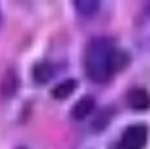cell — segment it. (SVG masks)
<instances>
[{"label": "cell", "instance_id": "6da1fadb", "mask_svg": "<svg viewBox=\"0 0 150 149\" xmlns=\"http://www.w3.org/2000/svg\"><path fill=\"white\" fill-rule=\"evenodd\" d=\"M128 54L111 40L96 38L87 46L84 58L88 77L96 83L107 82L128 64Z\"/></svg>", "mask_w": 150, "mask_h": 149}, {"label": "cell", "instance_id": "7a4b0ae2", "mask_svg": "<svg viewBox=\"0 0 150 149\" xmlns=\"http://www.w3.org/2000/svg\"><path fill=\"white\" fill-rule=\"evenodd\" d=\"M148 139V129L143 124L131 125L125 130L120 140L122 149H143Z\"/></svg>", "mask_w": 150, "mask_h": 149}, {"label": "cell", "instance_id": "3957f363", "mask_svg": "<svg viewBox=\"0 0 150 149\" xmlns=\"http://www.w3.org/2000/svg\"><path fill=\"white\" fill-rule=\"evenodd\" d=\"M128 103L133 109L146 110L150 107V94L142 88L133 89L128 95Z\"/></svg>", "mask_w": 150, "mask_h": 149}, {"label": "cell", "instance_id": "277c9868", "mask_svg": "<svg viewBox=\"0 0 150 149\" xmlns=\"http://www.w3.org/2000/svg\"><path fill=\"white\" fill-rule=\"evenodd\" d=\"M95 107V100L92 96H84L80 100L76 102L71 109V115L74 119H84L87 117L91 112H93Z\"/></svg>", "mask_w": 150, "mask_h": 149}, {"label": "cell", "instance_id": "5b68a950", "mask_svg": "<svg viewBox=\"0 0 150 149\" xmlns=\"http://www.w3.org/2000/svg\"><path fill=\"white\" fill-rule=\"evenodd\" d=\"M76 87H77V82L75 80H64L52 89V95L56 99H65L75 91Z\"/></svg>", "mask_w": 150, "mask_h": 149}, {"label": "cell", "instance_id": "8992f818", "mask_svg": "<svg viewBox=\"0 0 150 149\" xmlns=\"http://www.w3.org/2000/svg\"><path fill=\"white\" fill-rule=\"evenodd\" d=\"M52 77V68L47 62L37 64L33 68V78L38 84H45Z\"/></svg>", "mask_w": 150, "mask_h": 149}, {"label": "cell", "instance_id": "52a82bcc", "mask_svg": "<svg viewBox=\"0 0 150 149\" xmlns=\"http://www.w3.org/2000/svg\"><path fill=\"white\" fill-rule=\"evenodd\" d=\"M77 10L84 16H91L95 13L99 7V2L96 0H79L75 3Z\"/></svg>", "mask_w": 150, "mask_h": 149}, {"label": "cell", "instance_id": "ba28073f", "mask_svg": "<svg viewBox=\"0 0 150 149\" xmlns=\"http://www.w3.org/2000/svg\"><path fill=\"white\" fill-rule=\"evenodd\" d=\"M3 85H4V91L7 92L8 94L13 92L14 90H16V76L13 74H11V73H9V75H7V79L5 80Z\"/></svg>", "mask_w": 150, "mask_h": 149}, {"label": "cell", "instance_id": "9c48e42d", "mask_svg": "<svg viewBox=\"0 0 150 149\" xmlns=\"http://www.w3.org/2000/svg\"><path fill=\"white\" fill-rule=\"evenodd\" d=\"M0 23H1V14H0Z\"/></svg>", "mask_w": 150, "mask_h": 149}, {"label": "cell", "instance_id": "30bf717a", "mask_svg": "<svg viewBox=\"0 0 150 149\" xmlns=\"http://www.w3.org/2000/svg\"><path fill=\"white\" fill-rule=\"evenodd\" d=\"M18 149H24V148H18Z\"/></svg>", "mask_w": 150, "mask_h": 149}]
</instances>
